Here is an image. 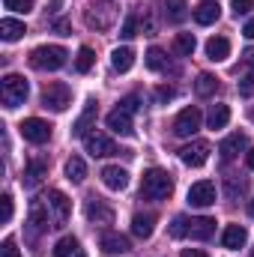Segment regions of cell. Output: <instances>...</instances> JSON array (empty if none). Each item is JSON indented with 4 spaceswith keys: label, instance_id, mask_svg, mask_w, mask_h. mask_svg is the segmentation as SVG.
Returning a JSON list of instances; mask_svg holds the SVG:
<instances>
[{
    "label": "cell",
    "instance_id": "42",
    "mask_svg": "<svg viewBox=\"0 0 254 257\" xmlns=\"http://www.w3.org/2000/svg\"><path fill=\"white\" fill-rule=\"evenodd\" d=\"M239 96H245V99H251L254 96V75H248V78L239 81Z\"/></svg>",
    "mask_w": 254,
    "mask_h": 257
},
{
    "label": "cell",
    "instance_id": "5",
    "mask_svg": "<svg viewBox=\"0 0 254 257\" xmlns=\"http://www.w3.org/2000/svg\"><path fill=\"white\" fill-rule=\"evenodd\" d=\"M45 206L51 212V227H66L69 212H72V200L60 189H51V192L45 194Z\"/></svg>",
    "mask_w": 254,
    "mask_h": 257
},
{
    "label": "cell",
    "instance_id": "13",
    "mask_svg": "<svg viewBox=\"0 0 254 257\" xmlns=\"http://www.w3.org/2000/svg\"><path fill=\"white\" fill-rule=\"evenodd\" d=\"M84 212H87V218H90L93 224H111V221H114V209H111L102 197H90Z\"/></svg>",
    "mask_w": 254,
    "mask_h": 257
},
{
    "label": "cell",
    "instance_id": "24",
    "mask_svg": "<svg viewBox=\"0 0 254 257\" xmlns=\"http://www.w3.org/2000/svg\"><path fill=\"white\" fill-rule=\"evenodd\" d=\"M45 174H48V165H45L42 159H30L27 168H24V186H27V189H36Z\"/></svg>",
    "mask_w": 254,
    "mask_h": 257
},
{
    "label": "cell",
    "instance_id": "11",
    "mask_svg": "<svg viewBox=\"0 0 254 257\" xmlns=\"http://www.w3.org/2000/svg\"><path fill=\"white\" fill-rule=\"evenodd\" d=\"M84 147H87L90 156H114V153H117V144H114L108 135H102V132L84 135Z\"/></svg>",
    "mask_w": 254,
    "mask_h": 257
},
{
    "label": "cell",
    "instance_id": "44",
    "mask_svg": "<svg viewBox=\"0 0 254 257\" xmlns=\"http://www.w3.org/2000/svg\"><path fill=\"white\" fill-rule=\"evenodd\" d=\"M242 36H245V39H254V18H248V21H245V27H242Z\"/></svg>",
    "mask_w": 254,
    "mask_h": 257
},
{
    "label": "cell",
    "instance_id": "15",
    "mask_svg": "<svg viewBox=\"0 0 254 257\" xmlns=\"http://www.w3.org/2000/svg\"><path fill=\"white\" fill-rule=\"evenodd\" d=\"M102 183H105L111 192H123L129 186V174L120 165H108V168H102Z\"/></svg>",
    "mask_w": 254,
    "mask_h": 257
},
{
    "label": "cell",
    "instance_id": "25",
    "mask_svg": "<svg viewBox=\"0 0 254 257\" xmlns=\"http://www.w3.org/2000/svg\"><path fill=\"white\" fill-rule=\"evenodd\" d=\"M24 33H27L24 21H15V18H3V21H0V36H3V42H18Z\"/></svg>",
    "mask_w": 254,
    "mask_h": 257
},
{
    "label": "cell",
    "instance_id": "32",
    "mask_svg": "<svg viewBox=\"0 0 254 257\" xmlns=\"http://www.w3.org/2000/svg\"><path fill=\"white\" fill-rule=\"evenodd\" d=\"M194 36L191 33H177V39H174V51L180 54V57H191L194 54Z\"/></svg>",
    "mask_w": 254,
    "mask_h": 257
},
{
    "label": "cell",
    "instance_id": "2",
    "mask_svg": "<svg viewBox=\"0 0 254 257\" xmlns=\"http://www.w3.org/2000/svg\"><path fill=\"white\" fill-rule=\"evenodd\" d=\"M66 57L69 54L60 45H39V48L30 51V66L39 69V72H57V69L66 66Z\"/></svg>",
    "mask_w": 254,
    "mask_h": 257
},
{
    "label": "cell",
    "instance_id": "23",
    "mask_svg": "<svg viewBox=\"0 0 254 257\" xmlns=\"http://www.w3.org/2000/svg\"><path fill=\"white\" fill-rule=\"evenodd\" d=\"M227 57H230V42H227L224 36H212V39L206 42V60L221 63V60H227Z\"/></svg>",
    "mask_w": 254,
    "mask_h": 257
},
{
    "label": "cell",
    "instance_id": "28",
    "mask_svg": "<svg viewBox=\"0 0 254 257\" xmlns=\"http://www.w3.org/2000/svg\"><path fill=\"white\" fill-rule=\"evenodd\" d=\"M66 180H72V183H84L87 180V165H84L81 156H72L66 162Z\"/></svg>",
    "mask_w": 254,
    "mask_h": 257
},
{
    "label": "cell",
    "instance_id": "10",
    "mask_svg": "<svg viewBox=\"0 0 254 257\" xmlns=\"http://www.w3.org/2000/svg\"><path fill=\"white\" fill-rule=\"evenodd\" d=\"M51 212H48V206H45V200H33L30 203V215H27V227H30V236H39V233H45L51 224Z\"/></svg>",
    "mask_w": 254,
    "mask_h": 257
},
{
    "label": "cell",
    "instance_id": "21",
    "mask_svg": "<svg viewBox=\"0 0 254 257\" xmlns=\"http://www.w3.org/2000/svg\"><path fill=\"white\" fill-rule=\"evenodd\" d=\"M212 233H215V218L200 215V218H191L189 221V236L191 239H209Z\"/></svg>",
    "mask_w": 254,
    "mask_h": 257
},
{
    "label": "cell",
    "instance_id": "17",
    "mask_svg": "<svg viewBox=\"0 0 254 257\" xmlns=\"http://www.w3.org/2000/svg\"><path fill=\"white\" fill-rule=\"evenodd\" d=\"M99 245H102V251H105V254H126L129 248H132V245H129V239L123 236V233H117V230L102 233V242H99Z\"/></svg>",
    "mask_w": 254,
    "mask_h": 257
},
{
    "label": "cell",
    "instance_id": "4",
    "mask_svg": "<svg viewBox=\"0 0 254 257\" xmlns=\"http://www.w3.org/2000/svg\"><path fill=\"white\" fill-rule=\"evenodd\" d=\"M27 93H30V87H27L24 75L9 72V75L3 78V84H0V96H3V105H6L9 111L18 108V105H24V102H27Z\"/></svg>",
    "mask_w": 254,
    "mask_h": 257
},
{
    "label": "cell",
    "instance_id": "22",
    "mask_svg": "<svg viewBox=\"0 0 254 257\" xmlns=\"http://www.w3.org/2000/svg\"><path fill=\"white\" fill-rule=\"evenodd\" d=\"M218 15H221V6L215 3V0H203L200 6H194V21L197 24H215L218 21Z\"/></svg>",
    "mask_w": 254,
    "mask_h": 257
},
{
    "label": "cell",
    "instance_id": "40",
    "mask_svg": "<svg viewBox=\"0 0 254 257\" xmlns=\"http://www.w3.org/2000/svg\"><path fill=\"white\" fill-rule=\"evenodd\" d=\"M120 108H123V111H129V114H135V111L141 108V96H138V93H132V96H126V99L120 102Z\"/></svg>",
    "mask_w": 254,
    "mask_h": 257
},
{
    "label": "cell",
    "instance_id": "39",
    "mask_svg": "<svg viewBox=\"0 0 254 257\" xmlns=\"http://www.w3.org/2000/svg\"><path fill=\"white\" fill-rule=\"evenodd\" d=\"M0 257H21V251H18V245H15L12 236L3 239V245H0Z\"/></svg>",
    "mask_w": 254,
    "mask_h": 257
},
{
    "label": "cell",
    "instance_id": "33",
    "mask_svg": "<svg viewBox=\"0 0 254 257\" xmlns=\"http://www.w3.org/2000/svg\"><path fill=\"white\" fill-rule=\"evenodd\" d=\"M93 117H96V102H90V105H87V111L78 117V123L72 126V135H75V138H84V135H87V126H90V120H93Z\"/></svg>",
    "mask_w": 254,
    "mask_h": 257
},
{
    "label": "cell",
    "instance_id": "18",
    "mask_svg": "<svg viewBox=\"0 0 254 257\" xmlns=\"http://www.w3.org/2000/svg\"><path fill=\"white\" fill-rule=\"evenodd\" d=\"M245 147H248V138L236 132V135H230V138H224V141H221L218 153H221V159H224V162H230V159H236Z\"/></svg>",
    "mask_w": 254,
    "mask_h": 257
},
{
    "label": "cell",
    "instance_id": "6",
    "mask_svg": "<svg viewBox=\"0 0 254 257\" xmlns=\"http://www.w3.org/2000/svg\"><path fill=\"white\" fill-rule=\"evenodd\" d=\"M69 105H72V90L66 84L57 81V84H48L42 90V108H51L54 114H63Z\"/></svg>",
    "mask_w": 254,
    "mask_h": 257
},
{
    "label": "cell",
    "instance_id": "26",
    "mask_svg": "<svg viewBox=\"0 0 254 257\" xmlns=\"http://www.w3.org/2000/svg\"><path fill=\"white\" fill-rule=\"evenodd\" d=\"M54 257H87V254L81 251V245H78L75 236H63V239H57V245H54Z\"/></svg>",
    "mask_w": 254,
    "mask_h": 257
},
{
    "label": "cell",
    "instance_id": "29",
    "mask_svg": "<svg viewBox=\"0 0 254 257\" xmlns=\"http://www.w3.org/2000/svg\"><path fill=\"white\" fill-rule=\"evenodd\" d=\"M111 66H114L117 72H129V69L135 66V51H132V48H114Z\"/></svg>",
    "mask_w": 254,
    "mask_h": 257
},
{
    "label": "cell",
    "instance_id": "20",
    "mask_svg": "<svg viewBox=\"0 0 254 257\" xmlns=\"http://www.w3.org/2000/svg\"><path fill=\"white\" fill-rule=\"evenodd\" d=\"M245 239H248V230H245L242 224H227V227H224V233H221V245H224V248H230V251L242 248V245H245Z\"/></svg>",
    "mask_w": 254,
    "mask_h": 257
},
{
    "label": "cell",
    "instance_id": "7",
    "mask_svg": "<svg viewBox=\"0 0 254 257\" xmlns=\"http://www.w3.org/2000/svg\"><path fill=\"white\" fill-rule=\"evenodd\" d=\"M200 120H203V114H200V108H183L180 114H177V120H174V135H180V138H191L197 128H200Z\"/></svg>",
    "mask_w": 254,
    "mask_h": 257
},
{
    "label": "cell",
    "instance_id": "38",
    "mask_svg": "<svg viewBox=\"0 0 254 257\" xmlns=\"http://www.w3.org/2000/svg\"><path fill=\"white\" fill-rule=\"evenodd\" d=\"M3 6L12 9V12H30L33 9V0H3Z\"/></svg>",
    "mask_w": 254,
    "mask_h": 257
},
{
    "label": "cell",
    "instance_id": "34",
    "mask_svg": "<svg viewBox=\"0 0 254 257\" xmlns=\"http://www.w3.org/2000/svg\"><path fill=\"white\" fill-rule=\"evenodd\" d=\"M93 63H96V54H93V48H90V45H84V48L78 51V60H75V69H78L81 75H87V72L93 69Z\"/></svg>",
    "mask_w": 254,
    "mask_h": 257
},
{
    "label": "cell",
    "instance_id": "16",
    "mask_svg": "<svg viewBox=\"0 0 254 257\" xmlns=\"http://www.w3.org/2000/svg\"><path fill=\"white\" fill-rule=\"evenodd\" d=\"M159 6H162V15L171 24H180V21L189 18V3L186 0H159Z\"/></svg>",
    "mask_w": 254,
    "mask_h": 257
},
{
    "label": "cell",
    "instance_id": "46",
    "mask_svg": "<svg viewBox=\"0 0 254 257\" xmlns=\"http://www.w3.org/2000/svg\"><path fill=\"white\" fill-rule=\"evenodd\" d=\"M183 257H206V251H200V248H183Z\"/></svg>",
    "mask_w": 254,
    "mask_h": 257
},
{
    "label": "cell",
    "instance_id": "48",
    "mask_svg": "<svg viewBox=\"0 0 254 257\" xmlns=\"http://www.w3.org/2000/svg\"><path fill=\"white\" fill-rule=\"evenodd\" d=\"M245 168H251V171H254V150L245 153Z\"/></svg>",
    "mask_w": 254,
    "mask_h": 257
},
{
    "label": "cell",
    "instance_id": "35",
    "mask_svg": "<svg viewBox=\"0 0 254 257\" xmlns=\"http://www.w3.org/2000/svg\"><path fill=\"white\" fill-rule=\"evenodd\" d=\"M186 233H189V218H186V215H177L174 224H171V236L180 239V236H186Z\"/></svg>",
    "mask_w": 254,
    "mask_h": 257
},
{
    "label": "cell",
    "instance_id": "8",
    "mask_svg": "<svg viewBox=\"0 0 254 257\" xmlns=\"http://www.w3.org/2000/svg\"><path fill=\"white\" fill-rule=\"evenodd\" d=\"M209 153H212V147H209L206 141H191L189 147L180 150V159H183V165H189V168H203V165L209 162Z\"/></svg>",
    "mask_w": 254,
    "mask_h": 257
},
{
    "label": "cell",
    "instance_id": "14",
    "mask_svg": "<svg viewBox=\"0 0 254 257\" xmlns=\"http://www.w3.org/2000/svg\"><path fill=\"white\" fill-rule=\"evenodd\" d=\"M108 128L114 132V135H123V138H132L135 135V126H132V114L123 111V108H114L111 114H108Z\"/></svg>",
    "mask_w": 254,
    "mask_h": 257
},
{
    "label": "cell",
    "instance_id": "47",
    "mask_svg": "<svg viewBox=\"0 0 254 257\" xmlns=\"http://www.w3.org/2000/svg\"><path fill=\"white\" fill-rule=\"evenodd\" d=\"M242 57H245V63L254 69V48H245V54H242Z\"/></svg>",
    "mask_w": 254,
    "mask_h": 257
},
{
    "label": "cell",
    "instance_id": "50",
    "mask_svg": "<svg viewBox=\"0 0 254 257\" xmlns=\"http://www.w3.org/2000/svg\"><path fill=\"white\" fill-rule=\"evenodd\" d=\"M251 120H254V111H251Z\"/></svg>",
    "mask_w": 254,
    "mask_h": 257
},
{
    "label": "cell",
    "instance_id": "1",
    "mask_svg": "<svg viewBox=\"0 0 254 257\" xmlns=\"http://www.w3.org/2000/svg\"><path fill=\"white\" fill-rule=\"evenodd\" d=\"M174 192V177L162 168H150L141 177V197L147 200H168Z\"/></svg>",
    "mask_w": 254,
    "mask_h": 257
},
{
    "label": "cell",
    "instance_id": "12",
    "mask_svg": "<svg viewBox=\"0 0 254 257\" xmlns=\"http://www.w3.org/2000/svg\"><path fill=\"white\" fill-rule=\"evenodd\" d=\"M189 203L191 206H212L215 203V183H209V180H200V183H194L189 189Z\"/></svg>",
    "mask_w": 254,
    "mask_h": 257
},
{
    "label": "cell",
    "instance_id": "49",
    "mask_svg": "<svg viewBox=\"0 0 254 257\" xmlns=\"http://www.w3.org/2000/svg\"><path fill=\"white\" fill-rule=\"evenodd\" d=\"M248 212H251V218H254V200H251V203H248Z\"/></svg>",
    "mask_w": 254,
    "mask_h": 257
},
{
    "label": "cell",
    "instance_id": "31",
    "mask_svg": "<svg viewBox=\"0 0 254 257\" xmlns=\"http://www.w3.org/2000/svg\"><path fill=\"white\" fill-rule=\"evenodd\" d=\"M144 63H147L150 72H165V69H168V57H165V51H162V48H156V45H153V48L147 51Z\"/></svg>",
    "mask_w": 254,
    "mask_h": 257
},
{
    "label": "cell",
    "instance_id": "30",
    "mask_svg": "<svg viewBox=\"0 0 254 257\" xmlns=\"http://www.w3.org/2000/svg\"><path fill=\"white\" fill-rule=\"evenodd\" d=\"M215 90H218V78L209 75V72H200L197 81H194V93H197V96H212Z\"/></svg>",
    "mask_w": 254,
    "mask_h": 257
},
{
    "label": "cell",
    "instance_id": "45",
    "mask_svg": "<svg viewBox=\"0 0 254 257\" xmlns=\"http://www.w3.org/2000/svg\"><path fill=\"white\" fill-rule=\"evenodd\" d=\"M54 30H57L60 36H69V21H54Z\"/></svg>",
    "mask_w": 254,
    "mask_h": 257
},
{
    "label": "cell",
    "instance_id": "19",
    "mask_svg": "<svg viewBox=\"0 0 254 257\" xmlns=\"http://www.w3.org/2000/svg\"><path fill=\"white\" fill-rule=\"evenodd\" d=\"M153 230H156V215H153V212H135V218H132V233H135L138 239H150Z\"/></svg>",
    "mask_w": 254,
    "mask_h": 257
},
{
    "label": "cell",
    "instance_id": "43",
    "mask_svg": "<svg viewBox=\"0 0 254 257\" xmlns=\"http://www.w3.org/2000/svg\"><path fill=\"white\" fill-rule=\"evenodd\" d=\"M171 99H174V87H156V102L159 105H165Z\"/></svg>",
    "mask_w": 254,
    "mask_h": 257
},
{
    "label": "cell",
    "instance_id": "41",
    "mask_svg": "<svg viewBox=\"0 0 254 257\" xmlns=\"http://www.w3.org/2000/svg\"><path fill=\"white\" fill-rule=\"evenodd\" d=\"M0 203H3V215H0V221L9 224V221H12V194H3Z\"/></svg>",
    "mask_w": 254,
    "mask_h": 257
},
{
    "label": "cell",
    "instance_id": "36",
    "mask_svg": "<svg viewBox=\"0 0 254 257\" xmlns=\"http://www.w3.org/2000/svg\"><path fill=\"white\" fill-rule=\"evenodd\" d=\"M138 33V15H129L126 21H123V27H120V36L123 39H132Z\"/></svg>",
    "mask_w": 254,
    "mask_h": 257
},
{
    "label": "cell",
    "instance_id": "27",
    "mask_svg": "<svg viewBox=\"0 0 254 257\" xmlns=\"http://www.w3.org/2000/svg\"><path fill=\"white\" fill-rule=\"evenodd\" d=\"M206 123H209V128H224L230 123V108L227 105H212L209 114H206Z\"/></svg>",
    "mask_w": 254,
    "mask_h": 257
},
{
    "label": "cell",
    "instance_id": "37",
    "mask_svg": "<svg viewBox=\"0 0 254 257\" xmlns=\"http://www.w3.org/2000/svg\"><path fill=\"white\" fill-rule=\"evenodd\" d=\"M230 9H233L236 18H239V15H248L254 9V0H230Z\"/></svg>",
    "mask_w": 254,
    "mask_h": 257
},
{
    "label": "cell",
    "instance_id": "9",
    "mask_svg": "<svg viewBox=\"0 0 254 257\" xmlns=\"http://www.w3.org/2000/svg\"><path fill=\"white\" fill-rule=\"evenodd\" d=\"M18 132H21V138L30 141V144H45V141L51 138V126H48L45 120H39V117H27V120L18 126Z\"/></svg>",
    "mask_w": 254,
    "mask_h": 257
},
{
    "label": "cell",
    "instance_id": "3",
    "mask_svg": "<svg viewBox=\"0 0 254 257\" xmlns=\"http://www.w3.org/2000/svg\"><path fill=\"white\" fill-rule=\"evenodd\" d=\"M84 21L93 30H111L114 21H117V9L108 0H90L87 9H84Z\"/></svg>",
    "mask_w": 254,
    "mask_h": 257
}]
</instances>
